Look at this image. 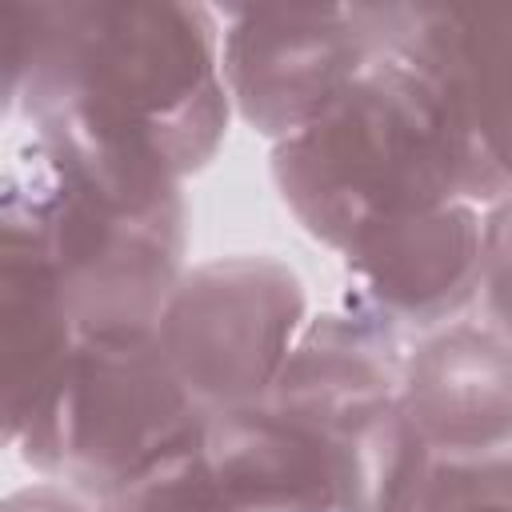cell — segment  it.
<instances>
[{
  "label": "cell",
  "instance_id": "8",
  "mask_svg": "<svg viewBox=\"0 0 512 512\" xmlns=\"http://www.w3.org/2000/svg\"><path fill=\"white\" fill-rule=\"evenodd\" d=\"M480 252L484 208L452 200L348 244L340 252V296L416 340L476 312Z\"/></svg>",
  "mask_w": 512,
  "mask_h": 512
},
{
  "label": "cell",
  "instance_id": "2",
  "mask_svg": "<svg viewBox=\"0 0 512 512\" xmlns=\"http://www.w3.org/2000/svg\"><path fill=\"white\" fill-rule=\"evenodd\" d=\"M4 124L76 116L152 144L180 176L224 144L220 12L176 0H0Z\"/></svg>",
  "mask_w": 512,
  "mask_h": 512
},
{
  "label": "cell",
  "instance_id": "9",
  "mask_svg": "<svg viewBox=\"0 0 512 512\" xmlns=\"http://www.w3.org/2000/svg\"><path fill=\"white\" fill-rule=\"evenodd\" d=\"M388 44L428 68L452 96L476 156V204L512 196V8L384 4Z\"/></svg>",
  "mask_w": 512,
  "mask_h": 512
},
{
  "label": "cell",
  "instance_id": "3",
  "mask_svg": "<svg viewBox=\"0 0 512 512\" xmlns=\"http://www.w3.org/2000/svg\"><path fill=\"white\" fill-rule=\"evenodd\" d=\"M268 176L296 224L336 256L384 224L476 204V156L452 96L396 48L320 120L276 140Z\"/></svg>",
  "mask_w": 512,
  "mask_h": 512
},
{
  "label": "cell",
  "instance_id": "1",
  "mask_svg": "<svg viewBox=\"0 0 512 512\" xmlns=\"http://www.w3.org/2000/svg\"><path fill=\"white\" fill-rule=\"evenodd\" d=\"M4 128L0 248L64 288L84 336L156 328L188 272L184 176L140 136L76 116Z\"/></svg>",
  "mask_w": 512,
  "mask_h": 512
},
{
  "label": "cell",
  "instance_id": "14",
  "mask_svg": "<svg viewBox=\"0 0 512 512\" xmlns=\"http://www.w3.org/2000/svg\"><path fill=\"white\" fill-rule=\"evenodd\" d=\"M472 316L512 344V196L484 208L480 292Z\"/></svg>",
  "mask_w": 512,
  "mask_h": 512
},
{
  "label": "cell",
  "instance_id": "4",
  "mask_svg": "<svg viewBox=\"0 0 512 512\" xmlns=\"http://www.w3.org/2000/svg\"><path fill=\"white\" fill-rule=\"evenodd\" d=\"M208 412L176 376L156 328L84 336L60 380L4 444L40 476L104 500L204 440Z\"/></svg>",
  "mask_w": 512,
  "mask_h": 512
},
{
  "label": "cell",
  "instance_id": "7",
  "mask_svg": "<svg viewBox=\"0 0 512 512\" xmlns=\"http://www.w3.org/2000/svg\"><path fill=\"white\" fill-rule=\"evenodd\" d=\"M200 452L236 512H364V452L268 396L208 416Z\"/></svg>",
  "mask_w": 512,
  "mask_h": 512
},
{
  "label": "cell",
  "instance_id": "11",
  "mask_svg": "<svg viewBox=\"0 0 512 512\" xmlns=\"http://www.w3.org/2000/svg\"><path fill=\"white\" fill-rule=\"evenodd\" d=\"M400 404L440 460L512 444V344L476 316L408 340Z\"/></svg>",
  "mask_w": 512,
  "mask_h": 512
},
{
  "label": "cell",
  "instance_id": "6",
  "mask_svg": "<svg viewBox=\"0 0 512 512\" xmlns=\"http://www.w3.org/2000/svg\"><path fill=\"white\" fill-rule=\"evenodd\" d=\"M220 68L236 120L268 144L320 120L388 44V8H232L220 16Z\"/></svg>",
  "mask_w": 512,
  "mask_h": 512
},
{
  "label": "cell",
  "instance_id": "5",
  "mask_svg": "<svg viewBox=\"0 0 512 512\" xmlns=\"http://www.w3.org/2000/svg\"><path fill=\"white\" fill-rule=\"evenodd\" d=\"M308 316V288L292 264L240 252L188 268L156 320V336L184 388L216 416L272 388Z\"/></svg>",
  "mask_w": 512,
  "mask_h": 512
},
{
  "label": "cell",
  "instance_id": "12",
  "mask_svg": "<svg viewBox=\"0 0 512 512\" xmlns=\"http://www.w3.org/2000/svg\"><path fill=\"white\" fill-rule=\"evenodd\" d=\"M96 512H236V504L228 500L196 444L136 476L120 492L96 500Z\"/></svg>",
  "mask_w": 512,
  "mask_h": 512
},
{
  "label": "cell",
  "instance_id": "15",
  "mask_svg": "<svg viewBox=\"0 0 512 512\" xmlns=\"http://www.w3.org/2000/svg\"><path fill=\"white\" fill-rule=\"evenodd\" d=\"M0 512H96V500L56 484V480H36L28 488L8 492Z\"/></svg>",
  "mask_w": 512,
  "mask_h": 512
},
{
  "label": "cell",
  "instance_id": "13",
  "mask_svg": "<svg viewBox=\"0 0 512 512\" xmlns=\"http://www.w3.org/2000/svg\"><path fill=\"white\" fill-rule=\"evenodd\" d=\"M416 512H512V444L484 456H432Z\"/></svg>",
  "mask_w": 512,
  "mask_h": 512
},
{
  "label": "cell",
  "instance_id": "10",
  "mask_svg": "<svg viewBox=\"0 0 512 512\" xmlns=\"http://www.w3.org/2000/svg\"><path fill=\"white\" fill-rule=\"evenodd\" d=\"M404 352L408 340L396 328L336 296L308 316L264 396L320 420L368 460V448L400 412Z\"/></svg>",
  "mask_w": 512,
  "mask_h": 512
}]
</instances>
